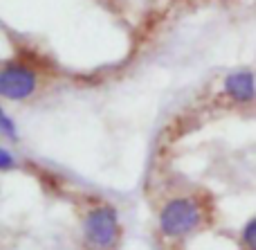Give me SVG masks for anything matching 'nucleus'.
I'll return each mask as SVG.
<instances>
[{
    "instance_id": "obj_1",
    "label": "nucleus",
    "mask_w": 256,
    "mask_h": 250,
    "mask_svg": "<svg viewBox=\"0 0 256 250\" xmlns=\"http://www.w3.org/2000/svg\"><path fill=\"white\" fill-rule=\"evenodd\" d=\"M84 237L92 250H112L120 241V216L112 205H97L84 219Z\"/></svg>"
},
{
    "instance_id": "obj_2",
    "label": "nucleus",
    "mask_w": 256,
    "mask_h": 250,
    "mask_svg": "<svg viewBox=\"0 0 256 250\" xmlns=\"http://www.w3.org/2000/svg\"><path fill=\"white\" fill-rule=\"evenodd\" d=\"M202 210L194 198H173L160 212V230L171 239H182L198 230Z\"/></svg>"
},
{
    "instance_id": "obj_3",
    "label": "nucleus",
    "mask_w": 256,
    "mask_h": 250,
    "mask_svg": "<svg viewBox=\"0 0 256 250\" xmlns=\"http://www.w3.org/2000/svg\"><path fill=\"white\" fill-rule=\"evenodd\" d=\"M36 86H38L36 72L22 63H7L0 72V95L4 99L22 102L36 93Z\"/></svg>"
},
{
    "instance_id": "obj_4",
    "label": "nucleus",
    "mask_w": 256,
    "mask_h": 250,
    "mask_svg": "<svg viewBox=\"0 0 256 250\" xmlns=\"http://www.w3.org/2000/svg\"><path fill=\"white\" fill-rule=\"evenodd\" d=\"M222 88L234 102L250 104L256 99V75L250 70H234L225 77Z\"/></svg>"
},
{
    "instance_id": "obj_5",
    "label": "nucleus",
    "mask_w": 256,
    "mask_h": 250,
    "mask_svg": "<svg viewBox=\"0 0 256 250\" xmlns=\"http://www.w3.org/2000/svg\"><path fill=\"white\" fill-rule=\"evenodd\" d=\"M0 133H2L4 138H9V140H18V129H16L14 120L7 115V113L0 115Z\"/></svg>"
},
{
    "instance_id": "obj_6",
    "label": "nucleus",
    "mask_w": 256,
    "mask_h": 250,
    "mask_svg": "<svg viewBox=\"0 0 256 250\" xmlns=\"http://www.w3.org/2000/svg\"><path fill=\"white\" fill-rule=\"evenodd\" d=\"M243 241L248 250H256V219H252L243 230Z\"/></svg>"
},
{
    "instance_id": "obj_7",
    "label": "nucleus",
    "mask_w": 256,
    "mask_h": 250,
    "mask_svg": "<svg viewBox=\"0 0 256 250\" xmlns=\"http://www.w3.org/2000/svg\"><path fill=\"white\" fill-rule=\"evenodd\" d=\"M0 167H2L4 171H9V169L14 167V156L9 153V149H7V147L0 149Z\"/></svg>"
}]
</instances>
